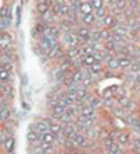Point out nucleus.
I'll return each instance as SVG.
<instances>
[{
	"instance_id": "nucleus-29",
	"label": "nucleus",
	"mask_w": 140,
	"mask_h": 154,
	"mask_svg": "<svg viewBox=\"0 0 140 154\" xmlns=\"http://www.w3.org/2000/svg\"><path fill=\"white\" fill-rule=\"evenodd\" d=\"M100 35H101V41H102V42H107V41L111 39V29H108V28L100 29Z\"/></svg>"
},
{
	"instance_id": "nucleus-23",
	"label": "nucleus",
	"mask_w": 140,
	"mask_h": 154,
	"mask_svg": "<svg viewBox=\"0 0 140 154\" xmlns=\"http://www.w3.org/2000/svg\"><path fill=\"white\" fill-rule=\"evenodd\" d=\"M123 121H125V123H126V125H129V126H132V128H133V126L139 122V119H137V116L135 114H128L126 116L123 118Z\"/></svg>"
},
{
	"instance_id": "nucleus-31",
	"label": "nucleus",
	"mask_w": 140,
	"mask_h": 154,
	"mask_svg": "<svg viewBox=\"0 0 140 154\" xmlns=\"http://www.w3.org/2000/svg\"><path fill=\"white\" fill-rule=\"evenodd\" d=\"M115 48H116V44L115 42H112L111 39L104 42V51H108V52H115Z\"/></svg>"
},
{
	"instance_id": "nucleus-14",
	"label": "nucleus",
	"mask_w": 140,
	"mask_h": 154,
	"mask_svg": "<svg viewBox=\"0 0 140 154\" xmlns=\"http://www.w3.org/2000/svg\"><path fill=\"white\" fill-rule=\"evenodd\" d=\"M79 13H81V16H87V14H92V13H94V8L91 7L90 2H83L80 6Z\"/></svg>"
},
{
	"instance_id": "nucleus-4",
	"label": "nucleus",
	"mask_w": 140,
	"mask_h": 154,
	"mask_svg": "<svg viewBox=\"0 0 140 154\" xmlns=\"http://www.w3.org/2000/svg\"><path fill=\"white\" fill-rule=\"evenodd\" d=\"M0 95L4 98H13V87L8 83H0Z\"/></svg>"
},
{
	"instance_id": "nucleus-9",
	"label": "nucleus",
	"mask_w": 140,
	"mask_h": 154,
	"mask_svg": "<svg viewBox=\"0 0 140 154\" xmlns=\"http://www.w3.org/2000/svg\"><path fill=\"white\" fill-rule=\"evenodd\" d=\"M102 70H104V63H101V62H95L94 65H91L88 67V72L91 76H97V74H101L102 73Z\"/></svg>"
},
{
	"instance_id": "nucleus-6",
	"label": "nucleus",
	"mask_w": 140,
	"mask_h": 154,
	"mask_svg": "<svg viewBox=\"0 0 140 154\" xmlns=\"http://www.w3.org/2000/svg\"><path fill=\"white\" fill-rule=\"evenodd\" d=\"M79 115L84 116V118H94L95 116V108H92V106H90V105H84L80 108Z\"/></svg>"
},
{
	"instance_id": "nucleus-28",
	"label": "nucleus",
	"mask_w": 140,
	"mask_h": 154,
	"mask_svg": "<svg viewBox=\"0 0 140 154\" xmlns=\"http://www.w3.org/2000/svg\"><path fill=\"white\" fill-rule=\"evenodd\" d=\"M10 14H11L10 6H8V4H3V6L0 7V18H7Z\"/></svg>"
},
{
	"instance_id": "nucleus-30",
	"label": "nucleus",
	"mask_w": 140,
	"mask_h": 154,
	"mask_svg": "<svg viewBox=\"0 0 140 154\" xmlns=\"http://www.w3.org/2000/svg\"><path fill=\"white\" fill-rule=\"evenodd\" d=\"M90 4H91V7L94 8V11H95V10H100V8H102V7H105V2H102V0H91Z\"/></svg>"
},
{
	"instance_id": "nucleus-25",
	"label": "nucleus",
	"mask_w": 140,
	"mask_h": 154,
	"mask_svg": "<svg viewBox=\"0 0 140 154\" xmlns=\"http://www.w3.org/2000/svg\"><path fill=\"white\" fill-rule=\"evenodd\" d=\"M91 84H94V80H92V76L91 74H88V76H86L83 79V81H81V87L86 90H88V87H91Z\"/></svg>"
},
{
	"instance_id": "nucleus-7",
	"label": "nucleus",
	"mask_w": 140,
	"mask_h": 154,
	"mask_svg": "<svg viewBox=\"0 0 140 154\" xmlns=\"http://www.w3.org/2000/svg\"><path fill=\"white\" fill-rule=\"evenodd\" d=\"M112 32L118 34V35H120L122 38H128L129 35V28H128V24H118L114 28V31Z\"/></svg>"
},
{
	"instance_id": "nucleus-18",
	"label": "nucleus",
	"mask_w": 140,
	"mask_h": 154,
	"mask_svg": "<svg viewBox=\"0 0 140 154\" xmlns=\"http://www.w3.org/2000/svg\"><path fill=\"white\" fill-rule=\"evenodd\" d=\"M10 109H8V106H0V122H7L10 119Z\"/></svg>"
},
{
	"instance_id": "nucleus-37",
	"label": "nucleus",
	"mask_w": 140,
	"mask_h": 154,
	"mask_svg": "<svg viewBox=\"0 0 140 154\" xmlns=\"http://www.w3.org/2000/svg\"><path fill=\"white\" fill-rule=\"evenodd\" d=\"M135 84L140 85V73H139V74H136V76H135Z\"/></svg>"
},
{
	"instance_id": "nucleus-15",
	"label": "nucleus",
	"mask_w": 140,
	"mask_h": 154,
	"mask_svg": "<svg viewBox=\"0 0 140 154\" xmlns=\"http://www.w3.org/2000/svg\"><path fill=\"white\" fill-rule=\"evenodd\" d=\"M105 63H107V69H108V70H112V72H114V70H118V69H119L118 57L114 56V55H112V57H109V59L105 62Z\"/></svg>"
},
{
	"instance_id": "nucleus-35",
	"label": "nucleus",
	"mask_w": 140,
	"mask_h": 154,
	"mask_svg": "<svg viewBox=\"0 0 140 154\" xmlns=\"http://www.w3.org/2000/svg\"><path fill=\"white\" fill-rule=\"evenodd\" d=\"M7 27H8V25L6 24V20H4V18H0V32H3Z\"/></svg>"
},
{
	"instance_id": "nucleus-16",
	"label": "nucleus",
	"mask_w": 140,
	"mask_h": 154,
	"mask_svg": "<svg viewBox=\"0 0 140 154\" xmlns=\"http://www.w3.org/2000/svg\"><path fill=\"white\" fill-rule=\"evenodd\" d=\"M14 146H16V139L10 136V137L3 143V149L6 150V153H10V151H14Z\"/></svg>"
},
{
	"instance_id": "nucleus-12",
	"label": "nucleus",
	"mask_w": 140,
	"mask_h": 154,
	"mask_svg": "<svg viewBox=\"0 0 140 154\" xmlns=\"http://www.w3.org/2000/svg\"><path fill=\"white\" fill-rule=\"evenodd\" d=\"M88 144V140L87 137L84 136V133H79L76 136V139L73 140V146H77V147H86Z\"/></svg>"
},
{
	"instance_id": "nucleus-26",
	"label": "nucleus",
	"mask_w": 140,
	"mask_h": 154,
	"mask_svg": "<svg viewBox=\"0 0 140 154\" xmlns=\"http://www.w3.org/2000/svg\"><path fill=\"white\" fill-rule=\"evenodd\" d=\"M81 60H83L84 67H90L91 65L95 63V57H94V55H87V56H84Z\"/></svg>"
},
{
	"instance_id": "nucleus-8",
	"label": "nucleus",
	"mask_w": 140,
	"mask_h": 154,
	"mask_svg": "<svg viewBox=\"0 0 140 154\" xmlns=\"http://www.w3.org/2000/svg\"><path fill=\"white\" fill-rule=\"evenodd\" d=\"M118 63H119V69L128 70L130 67V65L133 63V59L128 56H118Z\"/></svg>"
},
{
	"instance_id": "nucleus-10",
	"label": "nucleus",
	"mask_w": 140,
	"mask_h": 154,
	"mask_svg": "<svg viewBox=\"0 0 140 154\" xmlns=\"http://www.w3.org/2000/svg\"><path fill=\"white\" fill-rule=\"evenodd\" d=\"M128 143H130V136H129V133H126V132H120L119 136H118V139H116V144L119 147L122 146H126Z\"/></svg>"
},
{
	"instance_id": "nucleus-38",
	"label": "nucleus",
	"mask_w": 140,
	"mask_h": 154,
	"mask_svg": "<svg viewBox=\"0 0 140 154\" xmlns=\"http://www.w3.org/2000/svg\"><path fill=\"white\" fill-rule=\"evenodd\" d=\"M6 154H14V151H10V153H6Z\"/></svg>"
},
{
	"instance_id": "nucleus-17",
	"label": "nucleus",
	"mask_w": 140,
	"mask_h": 154,
	"mask_svg": "<svg viewBox=\"0 0 140 154\" xmlns=\"http://www.w3.org/2000/svg\"><path fill=\"white\" fill-rule=\"evenodd\" d=\"M39 137H41V134L38 133L36 130H34V129H31L27 133V140L31 143V144H34L35 142H39Z\"/></svg>"
},
{
	"instance_id": "nucleus-21",
	"label": "nucleus",
	"mask_w": 140,
	"mask_h": 154,
	"mask_svg": "<svg viewBox=\"0 0 140 154\" xmlns=\"http://www.w3.org/2000/svg\"><path fill=\"white\" fill-rule=\"evenodd\" d=\"M80 51H81V48H79V46H76V48H70V49H67V51H66V53H64V55H66V57H67V59H70V60H72V59H74V57H77L79 55H80Z\"/></svg>"
},
{
	"instance_id": "nucleus-22",
	"label": "nucleus",
	"mask_w": 140,
	"mask_h": 154,
	"mask_svg": "<svg viewBox=\"0 0 140 154\" xmlns=\"http://www.w3.org/2000/svg\"><path fill=\"white\" fill-rule=\"evenodd\" d=\"M70 67H72V60L70 59H64V60H62L60 62V65H59V70L60 72H63V73H66L67 74V72L70 70Z\"/></svg>"
},
{
	"instance_id": "nucleus-34",
	"label": "nucleus",
	"mask_w": 140,
	"mask_h": 154,
	"mask_svg": "<svg viewBox=\"0 0 140 154\" xmlns=\"http://www.w3.org/2000/svg\"><path fill=\"white\" fill-rule=\"evenodd\" d=\"M105 104L108 106H115V100H114V97H111V98H105Z\"/></svg>"
},
{
	"instance_id": "nucleus-3",
	"label": "nucleus",
	"mask_w": 140,
	"mask_h": 154,
	"mask_svg": "<svg viewBox=\"0 0 140 154\" xmlns=\"http://www.w3.org/2000/svg\"><path fill=\"white\" fill-rule=\"evenodd\" d=\"M49 126H51V122L46 121V119H41V121L35 122V125H34V130H36L39 134L49 133Z\"/></svg>"
},
{
	"instance_id": "nucleus-33",
	"label": "nucleus",
	"mask_w": 140,
	"mask_h": 154,
	"mask_svg": "<svg viewBox=\"0 0 140 154\" xmlns=\"http://www.w3.org/2000/svg\"><path fill=\"white\" fill-rule=\"evenodd\" d=\"M42 18H44V23L46 24V23H49V21L52 20V18H55V16H53L52 11L49 10V11H46V13L44 14V16H42Z\"/></svg>"
},
{
	"instance_id": "nucleus-27",
	"label": "nucleus",
	"mask_w": 140,
	"mask_h": 154,
	"mask_svg": "<svg viewBox=\"0 0 140 154\" xmlns=\"http://www.w3.org/2000/svg\"><path fill=\"white\" fill-rule=\"evenodd\" d=\"M39 147L42 149L45 154H53L55 153V147L53 144H46V143H39Z\"/></svg>"
},
{
	"instance_id": "nucleus-19",
	"label": "nucleus",
	"mask_w": 140,
	"mask_h": 154,
	"mask_svg": "<svg viewBox=\"0 0 140 154\" xmlns=\"http://www.w3.org/2000/svg\"><path fill=\"white\" fill-rule=\"evenodd\" d=\"M39 143H46V144H53L55 143V136H53L51 132L49 133H44L41 134L39 137Z\"/></svg>"
},
{
	"instance_id": "nucleus-36",
	"label": "nucleus",
	"mask_w": 140,
	"mask_h": 154,
	"mask_svg": "<svg viewBox=\"0 0 140 154\" xmlns=\"http://www.w3.org/2000/svg\"><path fill=\"white\" fill-rule=\"evenodd\" d=\"M32 154H45L44 151H42V149L39 147V144L36 147H34V150H32Z\"/></svg>"
},
{
	"instance_id": "nucleus-24",
	"label": "nucleus",
	"mask_w": 140,
	"mask_h": 154,
	"mask_svg": "<svg viewBox=\"0 0 140 154\" xmlns=\"http://www.w3.org/2000/svg\"><path fill=\"white\" fill-rule=\"evenodd\" d=\"M63 114H64V108H63V106L58 105V104L52 106V116L53 118H60Z\"/></svg>"
},
{
	"instance_id": "nucleus-13",
	"label": "nucleus",
	"mask_w": 140,
	"mask_h": 154,
	"mask_svg": "<svg viewBox=\"0 0 140 154\" xmlns=\"http://www.w3.org/2000/svg\"><path fill=\"white\" fill-rule=\"evenodd\" d=\"M81 23H83L86 27H91L97 23V18L94 16V13L92 14H87V16H81Z\"/></svg>"
},
{
	"instance_id": "nucleus-39",
	"label": "nucleus",
	"mask_w": 140,
	"mask_h": 154,
	"mask_svg": "<svg viewBox=\"0 0 140 154\" xmlns=\"http://www.w3.org/2000/svg\"><path fill=\"white\" fill-rule=\"evenodd\" d=\"M139 31H140V24H139Z\"/></svg>"
},
{
	"instance_id": "nucleus-5",
	"label": "nucleus",
	"mask_w": 140,
	"mask_h": 154,
	"mask_svg": "<svg viewBox=\"0 0 140 154\" xmlns=\"http://www.w3.org/2000/svg\"><path fill=\"white\" fill-rule=\"evenodd\" d=\"M102 24H104V28H108V29H114L118 25V21H116V17L114 14H108V16L104 18L102 21Z\"/></svg>"
},
{
	"instance_id": "nucleus-32",
	"label": "nucleus",
	"mask_w": 140,
	"mask_h": 154,
	"mask_svg": "<svg viewBox=\"0 0 140 154\" xmlns=\"http://www.w3.org/2000/svg\"><path fill=\"white\" fill-rule=\"evenodd\" d=\"M130 144H132V149L136 151H140V136H136L135 139L130 140Z\"/></svg>"
},
{
	"instance_id": "nucleus-1",
	"label": "nucleus",
	"mask_w": 140,
	"mask_h": 154,
	"mask_svg": "<svg viewBox=\"0 0 140 154\" xmlns=\"http://www.w3.org/2000/svg\"><path fill=\"white\" fill-rule=\"evenodd\" d=\"M80 44H83V41L77 37V35L73 32V31H72V32L62 34V37H60V45L67 46V49L76 48V46H79Z\"/></svg>"
},
{
	"instance_id": "nucleus-2",
	"label": "nucleus",
	"mask_w": 140,
	"mask_h": 154,
	"mask_svg": "<svg viewBox=\"0 0 140 154\" xmlns=\"http://www.w3.org/2000/svg\"><path fill=\"white\" fill-rule=\"evenodd\" d=\"M73 32L76 34L77 37L80 38V39L83 41L84 44H86V42H88V41L91 39L92 29H90V27H86V25H83V27H77V28H73Z\"/></svg>"
},
{
	"instance_id": "nucleus-11",
	"label": "nucleus",
	"mask_w": 140,
	"mask_h": 154,
	"mask_svg": "<svg viewBox=\"0 0 140 154\" xmlns=\"http://www.w3.org/2000/svg\"><path fill=\"white\" fill-rule=\"evenodd\" d=\"M64 55V49L62 48V45H56L55 48L51 49V52L48 53V56L51 57V59H55V57H59V56H63Z\"/></svg>"
},
{
	"instance_id": "nucleus-20",
	"label": "nucleus",
	"mask_w": 140,
	"mask_h": 154,
	"mask_svg": "<svg viewBox=\"0 0 140 154\" xmlns=\"http://www.w3.org/2000/svg\"><path fill=\"white\" fill-rule=\"evenodd\" d=\"M11 79H13L11 72L4 70V69H2V67H0V83H8Z\"/></svg>"
}]
</instances>
